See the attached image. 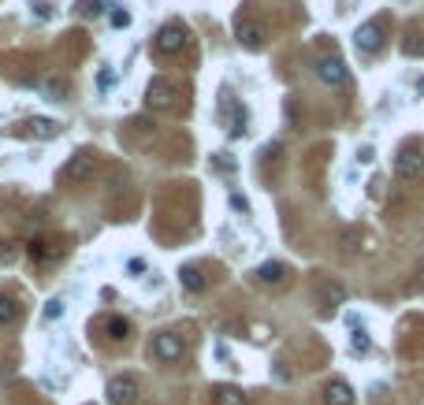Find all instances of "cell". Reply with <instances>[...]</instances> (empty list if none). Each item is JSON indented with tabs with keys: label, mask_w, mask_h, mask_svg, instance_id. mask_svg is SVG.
Instances as JSON below:
<instances>
[{
	"label": "cell",
	"mask_w": 424,
	"mask_h": 405,
	"mask_svg": "<svg viewBox=\"0 0 424 405\" xmlns=\"http://www.w3.org/2000/svg\"><path fill=\"white\" fill-rule=\"evenodd\" d=\"M15 316H19V305H15V298L0 294V328H4V323H15Z\"/></svg>",
	"instance_id": "cell-18"
},
{
	"label": "cell",
	"mask_w": 424,
	"mask_h": 405,
	"mask_svg": "<svg viewBox=\"0 0 424 405\" xmlns=\"http://www.w3.org/2000/svg\"><path fill=\"white\" fill-rule=\"evenodd\" d=\"M350 346H354V353L369 350V335H365V331H354V342H350Z\"/></svg>",
	"instance_id": "cell-22"
},
{
	"label": "cell",
	"mask_w": 424,
	"mask_h": 405,
	"mask_svg": "<svg viewBox=\"0 0 424 405\" xmlns=\"http://www.w3.org/2000/svg\"><path fill=\"white\" fill-rule=\"evenodd\" d=\"M354 45H357V53H380V48H383V26H380V23L357 26Z\"/></svg>",
	"instance_id": "cell-9"
},
{
	"label": "cell",
	"mask_w": 424,
	"mask_h": 405,
	"mask_svg": "<svg viewBox=\"0 0 424 405\" xmlns=\"http://www.w3.org/2000/svg\"><path fill=\"white\" fill-rule=\"evenodd\" d=\"M153 48L160 56H175V53H183L186 48V26L183 23H164L157 30V38H153Z\"/></svg>",
	"instance_id": "cell-3"
},
{
	"label": "cell",
	"mask_w": 424,
	"mask_h": 405,
	"mask_svg": "<svg viewBox=\"0 0 424 405\" xmlns=\"http://www.w3.org/2000/svg\"><path fill=\"white\" fill-rule=\"evenodd\" d=\"M26 131L34 134V138H41V141H53V138H60V123H53V119H30Z\"/></svg>",
	"instance_id": "cell-16"
},
{
	"label": "cell",
	"mask_w": 424,
	"mask_h": 405,
	"mask_svg": "<svg viewBox=\"0 0 424 405\" xmlns=\"http://www.w3.org/2000/svg\"><path fill=\"white\" fill-rule=\"evenodd\" d=\"M317 75H320V82H328V86H346V63L339 56H324L317 63Z\"/></svg>",
	"instance_id": "cell-10"
},
{
	"label": "cell",
	"mask_w": 424,
	"mask_h": 405,
	"mask_svg": "<svg viewBox=\"0 0 424 405\" xmlns=\"http://www.w3.org/2000/svg\"><path fill=\"white\" fill-rule=\"evenodd\" d=\"M112 26H130V11H112Z\"/></svg>",
	"instance_id": "cell-23"
},
{
	"label": "cell",
	"mask_w": 424,
	"mask_h": 405,
	"mask_svg": "<svg viewBox=\"0 0 424 405\" xmlns=\"http://www.w3.org/2000/svg\"><path fill=\"white\" fill-rule=\"evenodd\" d=\"M420 171H424V153L417 145H402L395 156V175L402 183H413V179H420Z\"/></svg>",
	"instance_id": "cell-4"
},
{
	"label": "cell",
	"mask_w": 424,
	"mask_h": 405,
	"mask_svg": "<svg viewBox=\"0 0 424 405\" xmlns=\"http://www.w3.org/2000/svg\"><path fill=\"white\" fill-rule=\"evenodd\" d=\"M342 298H346V290H342L339 283H332V286H324V301H332V309H335V305H339Z\"/></svg>",
	"instance_id": "cell-20"
},
{
	"label": "cell",
	"mask_w": 424,
	"mask_h": 405,
	"mask_svg": "<svg viewBox=\"0 0 424 405\" xmlns=\"http://www.w3.org/2000/svg\"><path fill=\"white\" fill-rule=\"evenodd\" d=\"M105 394H108V405H138L142 383H138V376H112Z\"/></svg>",
	"instance_id": "cell-1"
},
{
	"label": "cell",
	"mask_w": 424,
	"mask_h": 405,
	"mask_svg": "<svg viewBox=\"0 0 424 405\" xmlns=\"http://www.w3.org/2000/svg\"><path fill=\"white\" fill-rule=\"evenodd\" d=\"M93 168H97V156H93L90 149H78L68 164H63L60 179H63V183H86L90 175H93Z\"/></svg>",
	"instance_id": "cell-5"
},
{
	"label": "cell",
	"mask_w": 424,
	"mask_h": 405,
	"mask_svg": "<svg viewBox=\"0 0 424 405\" xmlns=\"http://www.w3.org/2000/svg\"><path fill=\"white\" fill-rule=\"evenodd\" d=\"M208 394H212V405H250V394L235 383H216Z\"/></svg>",
	"instance_id": "cell-11"
},
{
	"label": "cell",
	"mask_w": 424,
	"mask_h": 405,
	"mask_svg": "<svg viewBox=\"0 0 424 405\" xmlns=\"http://www.w3.org/2000/svg\"><path fill=\"white\" fill-rule=\"evenodd\" d=\"M105 331H108V338H116V342H120V338L130 335V323H127L123 316H108V320H105Z\"/></svg>",
	"instance_id": "cell-17"
},
{
	"label": "cell",
	"mask_w": 424,
	"mask_h": 405,
	"mask_svg": "<svg viewBox=\"0 0 424 405\" xmlns=\"http://www.w3.org/2000/svg\"><path fill=\"white\" fill-rule=\"evenodd\" d=\"M26 253H30V261H56V256L63 253V246L56 238H34L26 246Z\"/></svg>",
	"instance_id": "cell-13"
},
{
	"label": "cell",
	"mask_w": 424,
	"mask_h": 405,
	"mask_svg": "<svg viewBox=\"0 0 424 405\" xmlns=\"http://www.w3.org/2000/svg\"><path fill=\"white\" fill-rule=\"evenodd\" d=\"M60 313H63V301H48V309H45V316H48V320H56Z\"/></svg>",
	"instance_id": "cell-24"
},
{
	"label": "cell",
	"mask_w": 424,
	"mask_h": 405,
	"mask_svg": "<svg viewBox=\"0 0 424 405\" xmlns=\"http://www.w3.org/2000/svg\"><path fill=\"white\" fill-rule=\"evenodd\" d=\"M402 53L406 56H424V41L417 34H410V38H406V45H402Z\"/></svg>",
	"instance_id": "cell-19"
},
{
	"label": "cell",
	"mask_w": 424,
	"mask_h": 405,
	"mask_svg": "<svg viewBox=\"0 0 424 405\" xmlns=\"http://www.w3.org/2000/svg\"><path fill=\"white\" fill-rule=\"evenodd\" d=\"M235 34H238V45H242V48H250V53H257V48H265V41H268V30H265V23H257V19H238Z\"/></svg>",
	"instance_id": "cell-7"
},
{
	"label": "cell",
	"mask_w": 424,
	"mask_h": 405,
	"mask_svg": "<svg viewBox=\"0 0 424 405\" xmlns=\"http://www.w3.org/2000/svg\"><path fill=\"white\" fill-rule=\"evenodd\" d=\"M179 283H183L190 294H201V290H205V275H201V268L186 264V268H179Z\"/></svg>",
	"instance_id": "cell-15"
},
{
	"label": "cell",
	"mask_w": 424,
	"mask_h": 405,
	"mask_svg": "<svg viewBox=\"0 0 424 405\" xmlns=\"http://www.w3.org/2000/svg\"><path fill=\"white\" fill-rule=\"evenodd\" d=\"M175 97H179V90L168 82V78H153V82L145 86V104H149L153 112H168V108H175Z\"/></svg>",
	"instance_id": "cell-6"
},
{
	"label": "cell",
	"mask_w": 424,
	"mask_h": 405,
	"mask_svg": "<svg viewBox=\"0 0 424 405\" xmlns=\"http://www.w3.org/2000/svg\"><path fill=\"white\" fill-rule=\"evenodd\" d=\"M183 353H186V342L179 335H171V331H160L153 342H149V357L160 361V364H175Z\"/></svg>",
	"instance_id": "cell-2"
},
{
	"label": "cell",
	"mask_w": 424,
	"mask_h": 405,
	"mask_svg": "<svg viewBox=\"0 0 424 405\" xmlns=\"http://www.w3.org/2000/svg\"><path fill=\"white\" fill-rule=\"evenodd\" d=\"M78 11H83V15H101L105 0H78Z\"/></svg>",
	"instance_id": "cell-21"
},
{
	"label": "cell",
	"mask_w": 424,
	"mask_h": 405,
	"mask_svg": "<svg viewBox=\"0 0 424 405\" xmlns=\"http://www.w3.org/2000/svg\"><path fill=\"white\" fill-rule=\"evenodd\" d=\"M220 116H223V126H227V134H231V138L246 134V116H242V108L231 101V93L220 97Z\"/></svg>",
	"instance_id": "cell-8"
},
{
	"label": "cell",
	"mask_w": 424,
	"mask_h": 405,
	"mask_svg": "<svg viewBox=\"0 0 424 405\" xmlns=\"http://www.w3.org/2000/svg\"><path fill=\"white\" fill-rule=\"evenodd\" d=\"M324 405H354V387L346 379H328L324 383Z\"/></svg>",
	"instance_id": "cell-12"
},
{
	"label": "cell",
	"mask_w": 424,
	"mask_h": 405,
	"mask_svg": "<svg viewBox=\"0 0 424 405\" xmlns=\"http://www.w3.org/2000/svg\"><path fill=\"white\" fill-rule=\"evenodd\" d=\"M287 275H290V268L280 264V261H268V264H260V268H257V279H260V283H272V286L287 283Z\"/></svg>",
	"instance_id": "cell-14"
}]
</instances>
